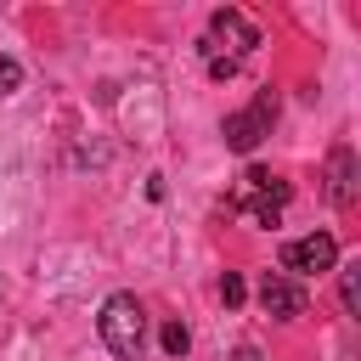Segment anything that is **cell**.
<instances>
[{
    "label": "cell",
    "instance_id": "cell-1",
    "mask_svg": "<svg viewBox=\"0 0 361 361\" xmlns=\"http://www.w3.org/2000/svg\"><path fill=\"white\" fill-rule=\"evenodd\" d=\"M96 327H102V344H107L118 361H141V344H147V310H141L135 293H113V299L102 305Z\"/></svg>",
    "mask_w": 361,
    "mask_h": 361
},
{
    "label": "cell",
    "instance_id": "cell-2",
    "mask_svg": "<svg viewBox=\"0 0 361 361\" xmlns=\"http://www.w3.org/2000/svg\"><path fill=\"white\" fill-rule=\"evenodd\" d=\"M288 180H276L271 169H248L243 175V186H237V197H231V209L237 214H248L254 226H276L282 220V209H288Z\"/></svg>",
    "mask_w": 361,
    "mask_h": 361
},
{
    "label": "cell",
    "instance_id": "cell-3",
    "mask_svg": "<svg viewBox=\"0 0 361 361\" xmlns=\"http://www.w3.org/2000/svg\"><path fill=\"white\" fill-rule=\"evenodd\" d=\"M271 124H276V96L265 90V96H254V107H243V113H226L220 135H226V147H231V152H254V147L271 135Z\"/></svg>",
    "mask_w": 361,
    "mask_h": 361
},
{
    "label": "cell",
    "instance_id": "cell-4",
    "mask_svg": "<svg viewBox=\"0 0 361 361\" xmlns=\"http://www.w3.org/2000/svg\"><path fill=\"white\" fill-rule=\"evenodd\" d=\"M338 265V243L333 231H310V237H293L282 248V276H322Z\"/></svg>",
    "mask_w": 361,
    "mask_h": 361
},
{
    "label": "cell",
    "instance_id": "cell-5",
    "mask_svg": "<svg viewBox=\"0 0 361 361\" xmlns=\"http://www.w3.org/2000/svg\"><path fill=\"white\" fill-rule=\"evenodd\" d=\"M226 45V62H237V56H248L254 45H259V34H254V23L243 17V11H231V6H220L214 17H209V39H203V51L214 56Z\"/></svg>",
    "mask_w": 361,
    "mask_h": 361
},
{
    "label": "cell",
    "instance_id": "cell-6",
    "mask_svg": "<svg viewBox=\"0 0 361 361\" xmlns=\"http://www.w3.org/2000/svg\"><path fill=\"white\" fill-rule=\"evenodd\" d=\"M259 305H265V316H276V322H293V316H305V288L293 282V276H282V271H265V282H259Z\"/></svg>",
    "mask_w": 361,
    "mask_h": 361
},
{
    "label": "cell",
    "instance_id": "cell-7",
    "mask_svg": "<svg viewBox=\"0 0 361 361\" xmlns=\"http://www.w3.org/2000/svg\"><path fill=\"white\" fill-rule=\"evenodd\" d=\"M322 192H327L333 209H350V203H355V152H350V147H333V152H327V186H322Z\"/></svg>",
    "mask_w": 361,
    "mask_h": 361
},
{
    "label": "cell",
    "instance_id": "cell-8",
    "mask_svg": "<svg viewBox=\"0 0 361 361\" xmlns=\"http://www.w3.org/2000/svg\"><path fill=\"white\" fill-rule=\"evenodd\" d=\"M338 299H344L350 316H361V259H350V265L338 271Z\"/></svg>",
    "mask_w": 361,
    "mask_h": 361
},
{
    "label": "cell",
    "instance_id": "cell-9",
    "mask_svg": "<svg viewBox=\"0 0 361 361\" xmlns=\"http://www.w3.org/2000/svg\"><path fill=\"white\" fill-rule=\"evenodd\" d=\"M17 90H23V62L0 51V96H17Z\"/></svg>",
    "mask_w": 361,
    "mask_h": 361
},
{
    "label": "cell",
    "instance_id": "cell-10",
    "mask_svg": "<svg viewBox=\"0 0 361 361\" xmlns=\"http://www.w3.org/2000/svg\"><path fill=\"white\" fill-rule=\"evenodd\" d=\"M186 344H192L186 322H164V350H169V355H186Z\"/></svg>",
    "mask_w": 361,
    "mask_h": 361
},
{
    "label": "cell",
    "instance_id": "cell-11",
    "mask_svg": "<svg viewBox=\"0 0 361 361\" xmlns=\"http://www.w3.org/2000/svg\"><path fill=\"white\" fill-rule=\"evenodd\" d=\"M243 293H248V288H243V276H237V271H226V276H220V299H226V305H243Z\"/></svg>",
    "mask_w": 361,
    "mask_h": 361
},
{
    "label": "cell",
    "instance_id": "cell-12",
    "mask_svg": "<svg viewBox=\"0 0 361 361\" xmlns=\"http://www.w3.org/2000/svg\"><path fill=\"white\" fill-rule=\"evenodd\" d=\"M231 361H265V355H259V350H254V344H243V350H237V355H231Z\"/></svg>",
    "mask_w": 361,
    "mask_h": 361
}]
</instances>
